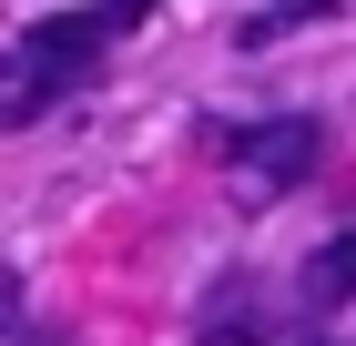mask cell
Masks as SVG:
<instances>
[{
	"label": "cell",
	"instance_id": "cell-1",
	"mask_svg": "<svg viewBox=\"0 0 356 346\" xmlns=\"http://www.w3.org/2000/svg\"><path fill=\"white\" fill-rule=\"evenodd\" d=\"M133 10H143V0H102V10H61V21H41V31H31V52H21V61H31V92H21L10 112H41V92L82 81L92 61H102V41L133 21Z\"/></svg>",
	"mask_w": 356,
	"mask_h": 346
},
{
	"label": "cell",
	"instance_id": "cell-2",
	"mask_svg": "<svg viewBox=\"0 0 356 346\" xmlns=\"http://www.w3.org/2000/svg\"><path fill=\"white\" fill-rule=\"evenodd\" d=\"M316 153H326V133H316L305 112H285V123H254V133H234V143H224V163H234V184H245V194L305 184V173H316Z\"/></svg>",
	"mask_w": 356,
	"mask_h": 346
},
{
	"label": "cell",
	"instance_id": "cell-3",
	"mask_svg": "<svg viewBox=\"0 0 356 346\" xmlns=\"http://www.w3.org/2000/svg\"><path fill=\"white\" fill-rule=\"evenodd\" d=\"M346 295H356V224L305 255V306H346Z\"/></svg>",
	"mask_w": 356,
	"mask_h": 346
},
{
	"label": "cell",
	"instance_id": "cell-4",
	"mask_svg": "<svg viewBox=\"0 0 356 346\" xmlns=\"http://www.w3.org/2000/svg\"><path fill=\"white\" fill-rule=\"evenodd\" d=\"M254 336H265V326L245 316V295H224V326H204V336H193V346H254Z\"/></svg>",
	"mask_w": 356,
	"mask_h": 346
},
{
	"label": "cell",
	"instance_id": "cell-5",
	"mask_svg": "<svg viewBox=\"0 0 356 346\" xmlns=\"http://www.w3.org/2000/svg\"><path fill=\"white\" fill-rule=\"evenodd\" d=\"M0 326H21V285H10V275H0Z\"/></svg>",
	"mask_w": 356,
	"mask_h": 346
},
{
	"label": "cell",
	"instance_id": "cell-6",
	"mask_svg": "<svg viewBox=\"0 0 356 346\" xmlns=\"http://www.w3.org/2000/svg\"><path fill=\"white\" fill-rule=\"evenodd\" d=\"M0 346H21V326H0Z\"/></svg>",
	"mask_w": 356,
	"mask_h": 346
}]
</instances>
